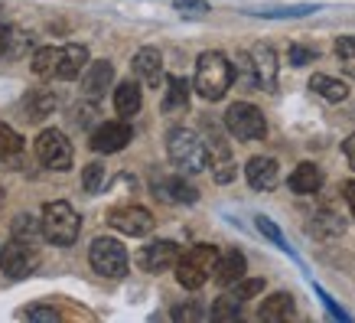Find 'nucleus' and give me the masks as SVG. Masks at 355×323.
I'll list each match as a JSON object with an SVG mask.
<instances>
[{
  "label": "nucleus",
  "mask_w": 355,
  "mask_h": 323,
  "mask_svg": "<svg viewBox=\"0 0 355 323\" xmlns=\"http://www.w3.org/2000/svg\"><path fill=\"white\" fill-rule=\"evenodd\" d=\"M166 154H170V160L186 173H202L212 167L209 144H202V138L189 128H173L170 134H166Z\"/></svg>",
  "instance_id": "nucleus-1"
},
{
  "label": "nucleus",
  "mask_w": 355,
  "mask_h": 323,
  "mask_svg": "<svg viewBox=\"0 0 355 323\" xmlns=\"http://www.w3.org/2000/svg\"><path fill=\"white\" fill-rule=\"evenodd\" d=\"M235 82V65H228L222 53H202L196 63V92L205 101H218L228 92V85Z\"/></svg>",
  "instance_id": "nucleus-2"
},
{
  "label": "nucleus",
  "mask_w": 355,
  "mask_h": 323,
  "mask_svg": "<svg viewBox=\"0 0 355 323\" xmlns=\"http://www.w3.org/2000/svg\"><path fill=\"white\" fill-rule=\"evenodd\" d=\"M218 251L216 245H196L186 255H180L176 261V281L183 284L186 291H199L209 278H216V265H218Z\"/></svg>",
  "instance_id": "nucleus-3"
},
{
  "label": "nucleus",
  "mask_w": 355,
  "mask_h": 323,
  "mask_svg": "<svg viewBox=\"0 0 355 323\" xmlns=\"http://www.w3.org/2000/svg\"><path fill=\"white\" fill-rule=\"evenodd\" d=\"M40 222H43V238L53 245H72L82 229V219L69 203H46Z\"/></svg>",
  "instance_id": "nucleus-4"
},
{
  "label": "nucleus",
  "mask_w": 355,
  "mask_h": 323,
  "mask_svg": "<svg viewBox=\"0 0 355 323\" xmlns=\"http://www.w3.org/2000/svg\"><path fill=\"white\" fill-rule=\"evenodd\" d=\"M88 258H92V268L105 278H124L128 274V248L121 245L118 238H95L92 248H88Z\"/></svg>",
  "instance_id": "nucleus-5"
},
{
  "label": "nucleus",
  "mask_w": 355,
  "mask_h": 323,
  "mask_svg": "<svg viewBox=\"0 0 355 323\" xmlns=\"http://www.w3.org/2000/svg\"><path fill=\"white\" fill-rule=\"evenodd\" d=\"M225 128L235 134L238 140H261L268 134V121L261 115V108L248 105V101H235L225 111Z\"/></svg>",
  "instance_id": "nucleus-6"
},
{
  "label": "nucleus",
  "mask_w": 355,
  "mask_h": 323,
  "mask_svg": "<svg viewBox=\"0 0 355 323\" xmlns=\"http://www.w3.org/2000/svg\"><path fill=\"white\" fill-rule=\"evenodd\" d=\"M40 268V251L33 248V242H23V238H13L7 245L0 248V271L7 274V278L20 281L26 274Z\"/></svg>",
  "instance_id": "nucleus-7"
},
{
  "label": "nucleus",
  "mask_w": 355,
  "mask_h": 323,
  "mask_svg": "<svg viewBox=\"0 0 355 323\" xmlns=\"http://www.w3.org/2000/svg\"><path fill=\"white\" fill-rule=\"evenodd\" d=\"M36 157L49 170H69L72 167V144H69L62 131H43L36 138Z\"/></svg>",
  "instance_id": "nucleus-8"
},
{
  "label": "nucleus",
  "mask_w": 355,
  "mask_h": 323,
  "mask_svg": "<svg viewBox=\"0 0 355 323\" xmlns=\"http://www.w3.org/2000/svg\"><path fill=\"white\" fill-rule=\"evenodd\" d=\"M108 222L118 232H124V235H150L153 232V215L147 213V209H140V206H114L108 213Z\"/></svg>",
  "instance_id": "nucleus-9"
},
{
  "label": "nucleus",
  "mask_w": 355,
  "mask_h": 323,
  "mask_svg": "<svg viewBox=\"0 0 355 323\" xmlns=\"http://www.w3.org/2000/svg\"><path fill=\"white\" fill-rule=\"evenodd\" d=\"M130 138H134V131L128 121H105L101 128L92 131V147L98 154H118L130 144Z\"/></svg>",
  "instance_id": "nucleus-10"
},
{
  "label": "nucleus",
  "mask_w": 355,
  "mask_h": 323,
  "mask_svg": "<svg viewBox=\"0 0 355 323\" xmlns=\"http://www.w3.org/2000/svg\"><path fill=\"white\" fill-rule=\"evenodd\" d=\"M180 261V245L176 242H150L147 248H140V255H137V265L144 271H150V274H160V271L173 268Z\"/></svg>",
  "instance_id": "nucleus-11"
},
{
  "label": "nucleus",
  "mask_w": 355,
  "mask_h": 323,
  "mask_svg": "<svg viewBox=\"0 0 355 323\" xmlns=\"http://www.w3.org/2000/svg\"><path fill=\"white\" fill-rule=\"evenodd\" d=\"M153 196L163 199V203H183L193 206L199 199V190L193 183H186L183 176H157L153 180Z\"/></svg>",
  "instance_id": "nucleus-12"
},
{
  "label": "nucleus",
  "mask_w": 355,
  "mask_h": 323,
  "mask_svg": "<svg viewBox=\"0 0 355 323\" xmlns=\"http://www.w3.org/2000/svg\"><path fill=\"white\" fill-rule=\"evenodd\" d=\"M111 82H114V65H111L108 59H98V63H92L85 72H82V92H85L88 98H101L108 92Z\"/></svg>",
  "instance_id": "nucleus-13"
},
{
  "label": "nucleus",
  "mask_w": 355,
  "mask_h": 323,
  "mask_svg": "<svg viewBox=\"0 0 355 323\" xmlns=\"http://www.w3.org/2000/svg\"><path fill=\"white\" fill-rule=\"evenodd\" d=\"M245 176H248V183L254 186V190H274L280 180V173H277V160H270V157H251V160L245 163Z\"/></svg>",
  "instance_id": "nucleus-14"
},
{
  "label": "nucleus",
  "mask_w": 355,
  "mask_h": 323,
  "mask_svg": "<svg viewBox=\"0 0 355 323\" xmlns=\"http://www.w3.org/2000/svg\"><path fill=\"white\" fill-rule=\"evenodd\" d=\"M82 69H88V49L78 43H69L59 49V63H55V78H78Z\"/></svg>",
  "instance_id": "nucleus-15"
},
{
  "label": "nucleus",
  "mask_w": 355,
  "mask_h": 323,
  "mask_svg": "<svg viewBox=\"0 0 355 323\" xmlns=\"http://www.w3.org/2000/svg\"><path fill=\"white\" fill-rule=\"evenodd\" d=\"M245 268H248V261L241 251H235V248H232V251H222V255H218V265H216V281L222 288H232L235 281L245 278Z\"/></svg>",
  "instance_id": "nucleus-16"
},
{
  "label": "nucleus",
  "mask_w": 355,
  "mask_h": 323,
  "mask_svg": "<svg viewBox=\"0 0 355 323\" xmlns=\"http://www.w3.org/2000/svg\"><path fill=\"white\" fill-rule=\"evenodd\" d=\"M134 72H137L147 85H160L163 78V56L153 49V46H144L137 56H134Z\"/></svg>",
  "instance_id": "nucleus-17"
},
{
  "label": "nucleus",
  "mask_w": 355,
  "mask_h": 323,
  "mask_svg": "<svg viewBox=\"0 0 355 323\" xmlns=\"http://www.w3.org/2000/svg\"><path fill=\"white\" fill-rule=\"evenodd\" d=\"M23 154V138L0 121V170H17Z\"/></svg>",
  "instance_id": "nucleus-18"
},
{
  "label": "nucleus",
  "mask_w": 355,
  "mask_h": 323,
  "mask_svg": "<svg viewBox=\"0 0 355 323\" xmlns=\"http://www.w3.org/2000/svg\"><path fill=\"white\" fill-rule=\"evenodd\" d=\"M293 297L291 294H270L268 301L261 304V310H258V317L264 323H284V320H293Z\"/></svg>",
  "instance_id": "nucleus-19"
},
{
  "label": "nucleus",
  "mask_w": 355,
  "mask_h": 323,
  "mask_svg": "<svg viewBox=\"0 0 355 323\" xmlns=\"http://www.w3.org/2000/svg\"><path fill=\"white\" fill-rule=\"evenodd\" d=\"M251 59H254V65H258V78H261V88H274L277 85V56H274V49L270 46H254L251 49Z\"/></svg>",
  "instance_id": "nucleus-20"
},
{
  "label": "nucleus",
  "mask_w": 355,
  "mask_h": 323,
  "mask_svg": "<svg viewBox=\"0 0 355 323\" xmlns=\"http://www.w3.org/2000/svg\"><path fill=\"white\" fill-rule=\"evenodd\" d=\"M320 186H323V170H320L316 163H300V167L291 173V190L293 193L310 196V193H316Z\"/></svg>",
  "instance_id": "nucleus-21"
},
{
  "label": "nucleus",
  "mask_w": 355,
  "mask_h": 323,
  "mask_svg": "<svg viewBox=\"0 0 355 323\" xmlns=\"http://www.w3.org/2000/svg\"><path fill=\"white\" fill-rule=\"evenodd\" d=\"M26 49H30V36L0 20V59H17V56H23Z\"/></svg>",
  "instance_id": "nucleus-22"
},
{
  "label": "nucleus",
  "mask_w": 355,
  "mask_h": 323,
  "mask_svg": "<svg viewBox=\"0 0 355 323\" xmlns=\"http://www.w3.org/2000/svg\"><path fill=\"white\" fill-rule=\"evenodd\" d=\"M23 105H26V115H30V121H43V118H49V115L55 111L59 98H55V92H46V88H33Z\"/></svg>",
  "instance_id": "nucleus-23"
},
{
  "label": "nucleus",
  "mask_w": 355,
  "mask_h": 323,
  "mask_svg": "<svg viewBox=\"0 0 355 323\" xmlns=\"http://www.w3.org/2000/svg\"><path fill=\"white\" fill-rule=\"evenodd\" d=\"M144 105V95H140V88L134 82H121L118 92H114V108H118L121 118H134Z\"/></svg>",
  "instance_id": "nucleus-24"
},
{
  "label": "nucleus",
  "mask_w": 355,
  "mask_h": 323,
  "mask_svg": "<svg viewBox=\"0 0 355 323\" xmlns=\"http://www.w3.org/2000/svg\"><path fill=\"white\" fill-rule=\"evenodd\" d=\"M235 82L245 88V92H254V88H261L258 65H254L251 53H238V56H235Z\"/></svg>",
  "instance_id": "nucleus-25"
},
{
  "label": "nucleus",
  "mask_w": 355,
  "mask_h": 323,
  "mask_svg": "<svg viewBox=\"0 0 355 323\" xmlns=\"http://www.w3.org/2000/svg\"><path fill=\"white\" fill-rule=\"evenodd\" d=\"M310 88L320 98H326V101H345V95H349V85L339 82V78H333V76H313Z\"/></svg>",
  "instance_id": "nucleus-26"
},
{
  "label": "nucleus",
  "mask_w": 355,
  "mask_h": 323,
  "mask_svg": "<svg viewBox=\"0 0 355 323\" xmlns=\"http://www.w3.org/2000/svg\"><path fill=\"white\" fill-rule=\"evenodd\" d=\"M254 17H268V20H287V17H306V13H316L313 3H293V7H258L251 10Z\"/></svg>",
  "instance_id": "nucleus-27"
},
{
  "label": "nucleus",
  "mask_w": 355,
  "mask_h": 323,
  "mask_svg": "<svg viewBox=\"0 0 355 323\" xmlns=\"http://www.w3.org/2000/svg\"><path fill=\"white\" fill-rule=\"evenodd\" d=\"M189 101V85L183 78H170L166 82V98H163V111H176V108H186Z\"/></svg>",
  "instance_id": "nucleus-28"
},
{
  "label": "nucleus",
  "mask_w": 355,
  "mask_h": 323,
  "mask_svg": "<svg viewBox=\"0 0 355 323\" xmlns=\"http://www.w3.org/2000/svg\"><path fill=\"white\" fill-rule=\"evenodd\" d=\"M55 63H59V49H53V46H46V49H36V56H33V72L36 76H55Z\"/></svg>",
  "instance_id": "nucleus-29"
},
{
  "label": "nucleus",
  "mask_w": 355,
  "mask_h": 323,
  "mask_svg": "<svg viewBox=\"0 0 355 323\" xmlns=\"http://www.w3.org/2000/svg\"><path fill=\"white\" fill-rule=\"evenodd\" d=\"M212 320H241V301L225 294V297H218L212 304Z\"/></svg>",
  "instance_id": "nucleus-30"
},
{
  "label": "nucleus",
  "mask_w": 355,
  "mask_h": 323,
  "mask_svg": "<svg viewBox=\"0 0 355 323\" xmlns=\"http://www.w3.org/2000/svg\"><path fill=\"white\" fill-rule=\"evenodd\" d=\"M43 235V222H36L33 215H17L13 219V238H23V242H33V238Z\"/></svg>",
  "instance_id": "nucleus-31"
},
{
  "label": "nucleus",
  "mask_w": 355,
  "mask_h": 323,
  "mask_svg": "<svg viewBox=\"0 0 355 323\" xmlns=\"http://www.w3.org/2000/svg\"><path fill=\"white\" fill-rule=\"evenodd\" d=\"M336 56H339V63L349 76L355 78V36H343V40H336Z\"/></svg>",
  "instance_id": "nucleus-32"
},
{
  "label": "nucleus",
  "mask_w": 355,
  "mask_h": 323,
  "mask_svg": "<svg viewBox=\"0 0 355 323\" xmlns=\"http://www.w3.org/2000/svg\"><path fill=\"white\" fill-rule=\"evenodd\" d=\"M105 176H108V170H105L101 163H88L85 170H82V186H85V193H98V190L105 186Z\"/></svg>",
  "instance_id": "nucleus-33"
},
{
  "label": "nucleus",
  "mask_w": 355,
  "mask_h": 323,
  "mask_svg": "<svg viewBox=\"0 0 355 323\" xmlns=\"http://www.w3.org/2000/svg\"><path fill=\"white\" fill-rule=\"evenodd\" d=\"M264 291V281L261 278H241V281H235L232 284V297H238V301H248V297H254V294H261Z\"/></svg>",
  "instance_id": "nucleus-34"
},
{
  "label": "nucleus",
  "mask_w": 355,
  "mask_h": 323,
  "mask_svg": "<svg viewBox=\"0 0 355 323\" xmlns=\"http://www.w3.org/2000/svg\"><path fill=\"white\" fill-rule=\"evenodd\" d=\"M254 222H258V232H261V235H264V238H270V242H274V245H277V248H284V251H287V255H293L291 248H287V238L280 235V229L274 226V222H270L268 215H258V219H254Z\"/></svg>",
  "instance_id": "nucleus-35"
},
{
  "label": "nucleus",
  "mask_w": 355,
  "mask_h": 323,
  "mask_svg": "<svg viewBox=\"0 0 355 323\" xmlns=\"http://www.w3.org/2000/svg\"><path fill=\"white\" fill-rule=\"evenodd\" d=\"M173 7L183 10L186 17H202V13H209V3H205V0H176Z\"/></svg>",
  "instance_id": "nucleus-36"
},
{
  "label": "nucleus",
  "mask_w": 355,
  "mask_h": 323,
  "mask_svg": "<svg viewBox=\"0 0 355 323\" xmlns=\"http://www.w3.org/2000/svg\"><path fill=\"white\" fill-rule=\"evenodd\" d=\"M316 56L320 53L313 46H291V65H310Z\"/></svg>",
  "instance_id": "nucleus-37"
},
{
  "label": "nucleus",
  "mask_w": 355,
  "mask_h": 323,
  "mask_svg": "<svg viewBox=\"0 0 355 323\" xmlns=\"http://www.w3.org/2000/svg\"><path fill=\"white\" fill-rule=\"evenodd\" d=\"M95 115H98V111H95V105H76V108H72V118H76V124H78V128H88Z\"/></svg>",
  "instance_id": "nucleus-38"
},
{
  "label": "nucleus",
  "mask_w": 355,
  "mask_h": 323,
  "mask_svg": "<svg viewBox=\"0 0 355 323\" xmlns=\"http://www.w3.org/2000/svg\"><path fill=\"white\" fill-rule=\"evenodd\" d=\"M23 317H30V320H49V323H55V320H59V310H55V307H30V310H23Z\"/></svg>",
  "instance_id": "nucleus-39"
},
{
  "label": "nucleus",
  "mask_w": 355,
  "mask_h": 323,
  "mask_svg": "<svg viewBox=\"0 0 355 323\" xmlns=\"http://www.w3.org/2000/svg\"><path fill=\"white\" fill-rule=\"evenodd\" d=\"M205 313L196 307V304H183V307H176L173 310V320H202Z\"/></svg>",
  "instance_id": "nucleus-40"
},
{
  "label": "nucleus",
  "mask_w": 355,
  "mask_h": 323,
  "mask_svg": "<svg viewBox=\"0 0 355 323\" xmlns=\"http://www.w3.org/2000/svg\"><path fill=\"white\" fill-rule=\"evenodd\" d=\"M212 170H216V183H232V180H235V163H232V160H228V163H216Z\"/></svg>",
  "instance_id": "nucleus-41"
},
{
  "label": "nucleus",
  "mask_w": 355,
  "mask_h": 323,
  "mask_svg": "<svg viewBox=\"0 0 355 323\" xmlns=\"http://www.w3.org/2000/svg\"><path fill=\"white\" fill-rule=\"evenodd\" d=\"M316 294H320V297H323V304H326V310L333 313L336 320H349V313H345V310H343V307H339V304H336V301H333V297H329V294H326V291H316Z\"/></svg>",
  "instance_id": "nucleus-42"
},
{
  "label": "nucleus",
  "mask_w": 355,
  "mask_h": 323,
  "mask_svg": "<svg viewBox=\"0 0 355 323\" xmlns=\"http://www.w3.org/2000/svg\"><path fill=\"white\" fill-rule=\"evenodd\" d=\"M343 151H345V157H349V163H352V170H355V134H349V138H345Z\"/></svg>",
  "instance_id": "nucleus-43"
},
{
  "label": "nucleus",
  "mask_w": 355,
  "mask_h": 323,
  "mask_svg": "<svg viewBox=\"0 0 355 323\" xmlns=\"http://www.w3.org/2000/svg\"><path fill=\"white\" fill-rule=\"evenodd\" d=\"M343 196H345V203H349V209H352V215H355V183H345Z\"/></svg>",
  "instance_id": "nucleus-44"
}]
</instances>
